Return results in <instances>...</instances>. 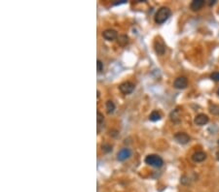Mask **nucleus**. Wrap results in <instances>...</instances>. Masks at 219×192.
<instances>
[{"mask_svg":"<svg viewBox=\"0 0 219 192\" xmlns=\"http://www.w3.org/2000/svg\"><path fill=\"white\" fill-rule=\"evenodd\" d=\"M171 11L170 8L161 7L155 15V22L158 24H163L164 22H166L168 21V18L171 17Z\"/></svg>","mask_w":219,"mask_h":192,"instance_id":"f257e3e1","label":"nucleus"},{"mask_svg":"<svg viewBox=\"0 0 219 192\" xmlns=\"http://www.w3.org/2000/svg\"><path fill=\"white\" fill-rule=\"evenodd\" d=\"M145 163L155 168H161L164 164V160L161 156L156 154H149L145 157Z\"/></svg>","mask_w":219,"mask_h":192,"instance_id":"f03ea898","label":"nucleus"},{"mask_svg":"<svg viewBox=\"0 0 219 192\" xmlns=\"http://www.w3.org/2000/svg\"><path fill=\"white\" fill-rule=\"evenodd\" d=\"M154 47H155V52L159 56H164L166 52V44L161 38L156 39L155 43H154Z\"/></svg>","mask_w":219,"mask_h":192,"instance_id":"7ed1b4c3","label":"nucleus"},{"mask_svg":"<svg viewBox=\"0 0 219 192\" xmlns=\"http://www.w3.org/2000/svg\"><path fill=\"white\" fill-rule=\"evenodd\" d=\"M119 89L123 93V94H131V93L134 90V85L131 82H125L120 85L119 86Z\"/></svg>","mask_w":219,"mask_h":192,"instance_id":"20e7f679","label":"nucleus"},{"mask_svg":"<svg viewBox=\"0 0 219 192\" xmlns=\"http://www.w3.org/2000/svg\"><path fill=\"white\" fill-rule=\"evenodd\" d=\"M173 86L177 89H184L188 86V80L186 77H178L173 82Z\"/></svg>","mask_w":219,"mask_h":192,"instance_id":"39448f33","label":"nucleus"},{"mask_svg":"<svg viewBox=\"0 0 219 192\" xmlns=\"http://www.w3.org/2000/svg\"><path fill=\"white\" fill-rule=\"evenodd\" d=\"M175 139L181 145H186L190 142V137L184 132H178L175 135Z\"/></svg>","mask_w":219,"mask_h":192,"instance_id":"423d86ee","label":"nucleus"},{"mask_svg":"<svg viewBox=\"0 0 219 192\" xmlns=\"http://www.w3.org/2000/svg\"><path fill=\"white\" fill-rule=\"evenodd\" d=\"M102 37L107 41H113L118 38V33L114 29H106L102 32Z\"/></svg>","mask_w":219,"mask_h":192,"instance_id":"0eeeda50","label":"nucleus"},{"mask_svg":"<svg viewBox=\"0 0 219 192\" xmlns=\"http://www.w3.org/2000/svg\"><path fill=\"white\" fill-rule=\"evenodd\" d=\"M131 155H132L131 150L125 147V149H122L120 151L118 152V154H117V160L123 162V161H125V160H127V159L130 158Z\"/></svg>","mask_w":219,"mask_h":192,"instance_id":"6e6552de","label":"nucleus"},{"mask_svg":"<svg viewBox=\"0 0 219 192\" xmlns=\"http://www.w3.org/2000/svg\"><path fill=\"white\" fill-rule=\"evenodd\" d=\"M210 119H208V116L205 114H199L196 117L195 120H194V122H195L196 125H199V126H203V125H206Z\"/></svg>","mask_w":219,"mask_h":192,"instance_id":"1a4fd4ad","label":"nucleus"},{"mask_svg":"<svg viewBox=\"0 0 219 192\" xmlns=\"http://www.w3.org/2000/svg\"><path fill=\"white\" fill-rule=\"evenodd\" d=\"M207 159V154L203 151H197L192 155V160L194 162H203Z\"/></svg>","mask_w":219,"mask_h":192,"instance_id":"9d476101","label":"nucleus"},{"mask_svg":"<svg viewBox=\"0 0 219 192\" xmlns=\"http://www.w3.org/2000/svg\"><path fill=\"white\" fill-rule=\"evenodd\" d=\"M205 5V0H194V1L190 4V9L192 11L196 12L201 10L203 6Z\"/></svg>","mask_w":219,"mask_h":192,"instance_id":"9b49d317","label":"nucleus"},{"mask_svg":"<svg viewBox=\"0 0 219 192\" xmlns=\"http://www.w3.org/2000/svg\"><path fill=\"white\" fill-rule=\"evenodd\" d=\"M170 117H171V121L175 122V123H178V122L180 121V111H179L178 109L173 110V111L171 113Z\"/></svg>","mask_w":219,"mask_h":192,"instance_id":"f8f14e48","label":"nucleus"},{"mask_svg":"<svg viewBox=\"0 0 219 192\" xmlns=\"http://www.w3.org/2000/svg\"><path fill=\"white\" fill-rule=\"evenodd\" d=\"M115 104H114V102L111 101V100H108L106 102V111L109 115L110 114H113L114 111H115Z\"/></svg>","mask_w":219,"mask_h":192,"instance_id":"ddd939ff","label":"nucleus"},{"mask_svg":"<svg viewBox=\"0 0 219 192\" xmlns=\"http://www.w3.org/2000/svg\"><path fill=\"white\" fill-rule=\"evenodd\" d=\"M162 119V116L160 115V113L157 112V111H154L151 113V115L149 116V120H150L151 121H158V120H160Z\"/></svg>","mask_w":219,"mask_h":192,"instance_id":"4468645a","label":"nucleus"},{"mask_svg":"<svg viewBox=\"0 0 219 192\" xmlns=\"http://www.w3.org/2000/svg\"><path fill=\"white\" fill-rule=\"evenodd\" d=\"M128 43H129V37L127 35H120L118 37V44L120 46L124 47L126 46Z\"/></svg>","mask_w":219,"mask_h":192,"instance_id":"2eb2a0df","label":"nucleus"},{"mask_svg":"<svg viewBox=\"0 0 219 192\" xmlns=\"http://www.w3.org/2000/svg\"><path fill=\"white\" fill-rule=\"evenodd\" d=\"M210 113L211 114H213V115H219V106H217V105H210Z\"/></svg>","mask_w":219,"mask_h":192,"instance_id":"dca6fc26","label":"nucleus"},{"mask_svg":"<svg viewBox=\"0 0 219 192\" xmlns=\"http://www.w3.org/2000/svg\"><path fill=\"white\" fill-rule=\"evenodd\" d=\"M210 79L214 82H219V72H213L210 75Z\"/></svg>","mask_w":219,"mask_h":192,"instance_id":"f3484780","label":"nucleus"},{"mask_svg":"<svg viewBox=\"0 0 219 192\" xmlns=\"http://www.w3.org/2000/svg\"><path fill=\"white\" fill-rule=\"evenodd\" d=\"M102 150L104 152H110L112 150V147L110 145H107V144L102 145Z\"/></svg>","mask_w":219,"mask_h":192,"instance_id":"a211bd4d","label":"nucleus"},{"mask_svg":"<svg viewBox=\"0 0 219 192\" xmlns=\"http://www.w3.org/2000/svg\"><path fill=\"white\" fill-rule=\"evenodd\" d=\"M97 72H102L103 70V63L101 60H97Z\"/></svg>","mask_w":219,"mask_h":192,"instance_id":"6ab92c4d","label":"nucleus"},{"mask_svg":"<svg viewBox=\"0 0 219 192\" xmlns=\"http://www.w3.org/2000/svg\"><path fill=\"white\" fill-rule=\"evenodd\" d=\"M103 120H104V116H103V115L101 114V112H97V123H98V124H101V122H103Z\"/></svg>","mask_w":219,"mask_h":192,"instance_id":"aec40b11","label":"nucleus"},{"mask_svg":"<svg viewBox=\"0 0 219 192\" xmlns=\"http://www.w3.org/2000/svg\"><path fill=\"white\" fill-rule=\"evenodd\" d=\"M123 3H126L125 0H123V1H121V2H114L113 5H120V4H123Z\"/></svg>","mask_w":219,"mask_h":192,"instance_id":"412c9836","label":"nucleus"},{"mask_svg":"<svg viewBox=\"0 0 219 192\" xmlns=\"http://www.w3.org/2000/svg\"><path fill=\"white\" fill-rule=\"evenodd\" d=\"M215 3H216V1H215V0H212V1H211V0H210V1L208 2V5H210V6H211V5L215 4Z\"/></svg>","mask_w":219,"mask_h":192,"instance_id":"4be33fe9","label":"nucleus"},{"mask_svg":"<svg viewBox=\"0 0 219 192\" xmlns=\"http://www.w3.org/2000/svg\"><path fill=\"white\" fill-rule=\"evenodd\" d=\"M216 159L219 161V151H217V153H216Z\"/></svg>","mask_w":219,"mask_h":192,"instance_id":"5701e85b","label":"nucleus"},{"mask_svg":"<svg viewBox=\"0 0 219 192\" xmlns=\"http://www.w3.org/2000/svg\"><path fill=\"white\" fill-rule=\"evenodd\" d=\"M217 94L219 95V88H218V90H217Z\"/></svg>","mask_w":219,"mask_h":192,"instance_id":"b1692460","label":"nucleus"},{"mask_svg":"<svg viewBox=\"0 0 219 192\" xmlns=\"http://www.w3.org/2000/svg\"><path fill=\"white\" fill-rule=\"evenodd\" d=\"M217 144H218V146H219V139H218V142H217Z\"/></svg>","mask_w":219,"mask_h":192,"instance_id":"393cba45","label":"nucleus"}]
</instances>
